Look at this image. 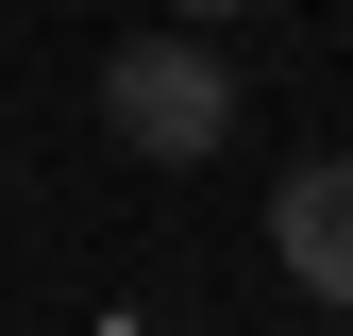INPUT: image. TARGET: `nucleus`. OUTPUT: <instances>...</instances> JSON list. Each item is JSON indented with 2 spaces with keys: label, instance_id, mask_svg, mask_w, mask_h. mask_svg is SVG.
Here are the masks:
<instances>
[{
  "label": "nucleus",
  "instance_id": "obj_1",
  "mask_svg": "<svg viewBox=\"0 0 353 336\" xmlns=\"http://www.w3.org/2000/svg\"><path fill=\"white\" fill-rule=\"evenodd\" d=\"M101 135L135 168H202L236 135V67H219L202 34H135V51H101Z\"/></svg>",
  "mask_w": 353,
  "mask_h": 336
},
{
  "label": "nucleus",
  "instance_id": "obj_2",
  "mask_svg": "<svg viewBox=\"0 0 353 336\" xmlns=\"http://www.w3.org/2000/svg\"><path fill=\"white\" fill-rule=\"evenodd\" d=\"M270 252H286L303 303H336V319H353V151H303L286 185H270Z\"/></svg>",
  "mask_w": 353,
  "mask_h": 336
},
{
  "label": "nucleus",
  "instance_id": "obj_3",
  "mask_svg": "<svg viewBox=\"0 0 353 336\" xmlns=\"http://www.w3.org/2000/svg\"><path fill=\"white\" fill-rule=\"evenodd\" d=\"M202 17H252V0H168V34H202Z\"/></svg>",
  "mask_w": 353,
  "mask_h": 336
}]
</instances>
